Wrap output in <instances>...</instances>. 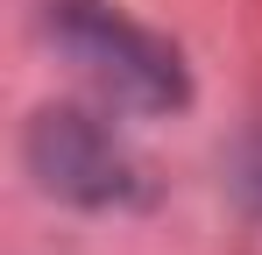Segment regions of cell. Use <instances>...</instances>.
Returning <instances> with one entry per match:
<instances>
[{"label":"cell","instance_id":"obj_1","mask_svg":"<svg viewBox=\"0 0 262 255\" xmlns=\"http://www.w3.org/2000/svg\"><path fill=\"white\" fill-rule=\"evenodd\" d=\"M57 42H64L121 107H142V114L184 107L177 50L156 42L149 29H135L128 14H114V7H99V0H64V7H57Z\"/></svg>","mask_w":262,"mask_h":255},{"label":"cell","instance_id":"obj_2","mask_svg":"<svg viewBox=\"0 0 262 255\" xmlns=\"http://www.w3.org/2000/svg\"><path fill=\"white\" fill-rule=\"evenodd\" d=\"M29 170L43 177L57 199H78V206H114L135 192V163L128 149L114 142V128L78 114V107H50L29 128Z\"/></svg>","mask_w":262,"mask_h":255},{"label":"cell","instance_id":"obj_3","mask_svg":"<svg viewBox=\"0 0 262 255\" xmlns=\"http://www.w3.org/2000/svg\"><path fill=\"white\" fill-rule=\"evenodd\" d=\"M241 184H248V199H255V206H262V149H255V156H248V170H241Z\"/></svg>","mask_w":262,"mask_h":255}]
</instances>
